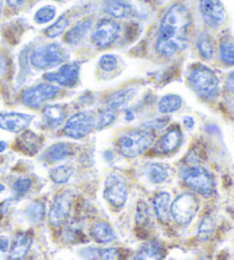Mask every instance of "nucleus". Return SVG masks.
Returning <instances> with one entry per match:
<instances>
[{
	"label": "nucleus",
	"instance_id": "nucleus-46",
	"mask_svg": "<svg viewBox=\"0 0 234 260\" xmlns=\"http://www.w3.org/2000/svg\"><path fill=\"white\" fill-rule=\"evenodd\" d=\"M125 118L127 121H132V120H134L135 118V114L132 110H126V114H125Z\"/></svg>",
	"mask_w": 234,
	"mask_h": 260
},
{
	"label": "nucleus",
	"instance_id": "nucleus-18",
	"mask_svg": "<svg viewBox=\"0 0 234 260\" xmlns=\"http://www.w3.org/2000/svg\"><path fill=\"white\" fill-rule=\"evenodd\" d=\"M67 109L62 104L46 105L43 109V122L47 128L55 129L64 122Z\"/></svg>",
	"mask_w": 234,
	"mask_h": 260
},
{
	"label": "nucleus",
	"instance_id": "nucleus-31",
	"mask_svg": "<svg viewBox=\"0 0 234 260\" xmlns=\"http://www.w3.org/2000/svg\"><path fill=\"white\" fill-rule=\"evenodd\" d=\"M216 229V220L212 215H207L202 218L198 227V238L201 241H207L214 234Z\"/></svg>",
	"mask_w": 234,
	"mask_h": 260
},
{
	"label": "nucleus",
	"instance_id": "nucleus-39",
	"mask_svg": "<svg viewBox=\"0 0 234 260\" xmlns=\"http://www.w3.org/2000/svg\"><path fill=\"white\" fill-rule=\"evenodd\" d=\"M32 188V180L27 177L17 178L13 184V192L16 198H22Z\"/></svg>",
	"mask_w": 234,
	"mask_h": 260
},
{
	"label": "nucleus",
	"instance_id": "nucleus-30",
	"mask_svg": "<svg viewBox=\"0 0 234 260\" xmlns=\"http://www.w3.org/2000/svg\"><path fill=\"white\" fill-rule=\"evenodd\" d=\"M45 203L41 201L31 202L25 209V217L32 224H39L45 217Z\"/></svg>",
	"mask_w": 234,
	"mask_h": 260
},
{
	"label": "nucleus",
	"instance_id": "nucleus-20",
	"mask_svg": "<svg viewBox=\"0 0 234 260\" xmlns=\"http://www.w3.org/2000/svg\"><path fill=\"white\" fill-rule=\"evenodd\" d=\"M135 95H136V89H134V88H125V89L115 91L107 99L106 108L116 112V111L126 108Z\"/></svg>",
	"mask_w": 234,
	"mask_h": 260
},
{
	"label": "nucleus",
	"instance_id": "nucleus-38",
	"mask_svg": "<svg viewBox=\"0 0 234 260\" xmlns=\"http://www.w3.org/2000/svg\"><path fill=\"white\" fill-rule=\"evenodd\" d=\"M56 16V8L54 6H44L39 8L35 14V21L38 24H46L53 21Z\"/></svg>",
	"mask_w": 234,
	"mask_h": 260
},
{
	"label": "nucleus",
	"instance_id": "nucleus-3",
	"mask_svg": "<svg viewBox=\"0 0 234 260\" xmlns=\"http://www.w3.org/2000/svg\"><path fill=\"white\" fill-rule=\"evenodd\" d=\"M189 82L196 95L203 100H213L218 92L219 81L212 69L198 64L191 69Z\"/></svg>",
	"mask_w": 234,
	"mask_h": 260
},
{
	"label": "nucleus",
	"instance_id": "nucleus-37",
	"mask_svg": "<svg viewBox=\"0 0 234 260\" xmlns=\"http://www.w3.org/2000/svg\"><path fill=\"white\" fill-rule=\"evenodd\" d=\"M79 224H80V222H77L74 220L68 222V225L64 230V236L69 242L76 243L78 240H81V236H83L82 230Z\"/></svg>",
	"mask_w": 234,
	"mask_h": 260
},
{
	"label": "nucleus",
	"instance_id": "nucleus-22",
	"mask_svg": "<svg viewBox=\"0 0 234 260\" xmlns=\"http://www.w3.org/2000/svg\"><path fill=\"white\" fill-rule=\"evenodd\" d=\"M72 146L67 143H56L50 145L44 153V160L49 164H56L72 155Z\"/></svg>",
	"mask_w": 234,
	"mask_h": 260
},
{
	"label": "nucleus",
	"instance_id": "nucleus-11",
	"mask_svg": "<svg viewBox=\"0 0 234 260\" xmlns=\"http://www.w3.org/2000/svg\"><path fill=\"white\" fill-rule=\"evenodd\" d=\"M121 27L119 23L111 18H103L98 21L92 31L93 44L100 49H105L118 39Z\"/></svg>",
	"mask_w": 234,
	"mask_h": 260
},
{
	"label": "nucleus",
	"instance_id": "nucleus-1",
	"mask_svg": "<svg viewBox=\"0 0 234 260\" xmlns=\"http://www.w3.org/2000/svg\"><path fill=\"white\" fill-rule=\"evenodd\" d=\"M191 14L181 4L168 9L159 26L156 49L163 57H171L186 48L190 39Z\"/></svg>",
	"mask_w": 234,
	"mask_h": 260
},
{
	"label": "nucleus",
	"instance_id": "nucleus-33",
	"mask_svg": "<svg viewBox=\"0 0 234 260\" xmlns=\"http://www.w3.org/2000/svg\"><path fill=\"white\" fill-rule=\"evenodd\" d=\"M196 48H198L200 56L203 59H210L214 56V45L208 35H200L198 43H196Z\"/></svg>",
	"mask_w": 234,
	"mask_h": 260
},
{
	"label": "nucleus",
	"instance_id": "nucleus-9",
	"mask_svg": "<svg viewBox=\"0 0 234 260\" xmlns=\"http://www.w3.org/2000/svg\"><path fill=\"white\" fill-rule=\"evenodd\" d=\"M96 127L95 115L87 111L78 112L70 117L64 124L63 133L67 137L80 139L90 135Z\"/></svg>",
	"mask_w": 234,
	"mask_h": 260
},
{
	"label": "nucleus",
	"instance_id": "nucleus-48",
	"mask_svg": "<svg viewBox=\"0 0 234 260\" xmlns=\"http://www.w3.org/2000/svg\"><path fill=\"white\" fill-rule=\"evenodd\" d=\"M5 191V186L3 184H0V193H3Z\"/></svg>",
	"mask_w": 234,
	"mask_h": 260
},
{
	"label": "nucleus",
	"instance_id": "nucleus-49",
	"mask_svg": "<svg viewBox=\"0 0 234 260\" xmlns=\"http://www.w3.org/2000/svg\"><path fill=\"white\" fill-rule=\"evenodd\" d=\"M196 260H208L207 258H200V259H196Z\"/></svg>",
	"mask_w": 234,
	"mask_h": 260
},
{
	"label": "nucleus",
	"instance_id": "nucleus-19",
	"mask_svg": "<svg viewBox=\"0 0 234 260\" xmlns=\"http://www.w3.org/2000/svg\"><path fill=\"white\" fill-rule=\"evenodd\" d=\"M170 203H171V198L170 194L168 192H160L154 195L152 200V206H153V211L154 215H156L157 219L162 222V224H166V222L169 221L170 219Z\"/></svg>",
	"mask_w": 234,
	"mask_h": 260
},
{
	"label": "nucleus",
	"instance_id": "nucleus-2",
	"mask_svg": "<svg viewBox=\"0 0 234 260\" xmlns=\"http://www.w3.org/2000/svg\"><path fill=\"white\" fill-rule=\"evenodd\" d=\"M153 141V134L149 130L144 128L133 129L121 135L116 142V147L121 155L134 159L147 152L152 146Z\"/></svg>",
	"mask_w": 234,
	"mask_h": 260
},
{
	"label": "nucleus",
	"instance_id": "nucleus-7",
	"mask_svg": "<svg viewBox=\"0 0 234 260\" xmlns=\"http://www.w3.org/2000/svg\"><path fill=\"white\" fill-rule=\"evenodd\" d=\"M103 197L111 207L121 209L128 200V186L123 176L112 173L107 176L104 183Z\"/></svg>",
	"mask_w": 234,
	"mask_h": 260
},
{
	"label": "nucleus",
	"instance_id": "nucleus-6",
	"mask_svg": "<svg viewBox=\"0 0 234 260\" xmlns=\"http://www.w3.org/2000/svg\"><path fill=\"white\" fill-rule=\"evenodd\" d=\"M199 200L192 193H183L170 203V217L177 225L189 226L199 211Z\"/></svg>",
	"mask_w": 234,
	"mask_h": 260
},
{
	"label": "nucleus",
	"instance_id": "nucleus-25",
	"mask_svg": "<svg viewBox=\"0 0 234 260\" xmlns=\"http://www.w3.org/2000/svg\"><path fill=\"white\" fill-rule=\"evenodd\" d=\"M92 25V20H85L77 23L76 25L70 27L67 31V34H65V41L70 45H78L80 41L83 40L88 32H90Z\"/></svg>",
	"mask_w": 234,
	"mask_h": 260
},
{
	"label": "nucleus",
	"instance_id": "nucleus-21",
	"mask_svg": "<svg viewBox=\"0 0 234 260\" xmlns=\"http://www.w3.org/2000/svg\"><path fill=\"white\" fill-rule=\"evenodd\" d=\"M91 235L94 241L100 244L111 243L116 239L114 229L106 221H98L94 224L91 230Z\"/></svg>",
	"mask_w": 234,
	"mask_h": 260
},
{
	"label": "nucleus",
	"instance_id": "nucleus-44",
	"mask_svg": "<svg viewBox=\"0 0 234 260\" xmlns=\"http://www.w3.org/2000/svg\"><path fill=\"white\" fill-rule=\"evenodd\" d=\"M183 124L187 129H192L194 127V119L192 117H185L183 119Z\"/></svg>",
	"mask_w": 234,
	"mask_h": 260
},
{
	"label": "nucleus",
	"instance_id": "nucleus-42",
	"mask_svg": "<svg viewBox=\"0 0 234 260\" xmlns=\"http://www.w3.org/2000/svg\"><path fill=\"white\" fill-rule=\"evenodd\" d=\"M9 245H11V241L6 236H0V251L2 252H8Z\"/></svg>",
	"mask_w": 234,
	"mask_h": 260
},
{
	"label": "nucleus",
	"instance_id": "nucleus-23",
	"mask_svg": "<svg viewBox=\"0 0 234 260\" xmlns=\"http://www.w3.org/2000/svg\"><path fill=\"white\" fill-rule=\"evenodd\" d=\"M81 254L87 260H123V254L116 248H88Z\"/></svg>",
	"mask_w": 234,
	"mask_h": 260
},
{
	"label": "nucleus",
	"instance_id": "nucleus-26",
	"mask_svg": "<svg viewBox=\"0 0 234 260\" xmlns=\"http://www.w3.org/2000/svg\"><path fill=\"white\" fill-rule=\"evenodd\" d=\"M104 11L112 17L125 18L132 14L133 9L125 0H106L104 3Z\"/></svg>",
	"mask_w": 234,
	"mask_h": 260
},
{
	"label": "nucleus",
	"instance_id": "nucleus-28",
	"mask_svg": "<svg viewBox=\"0 0 234 260\" xmlns=\"http://www.w3.org/2000/svg\"><path fill=\"white\" fill-rule=\"evenodd\" d=\"M145 174H147L148 179L152 184H162L165 183L169 173L165 166L161 164H150L145 168Z\"/></svg>",
	"mask_w": 234,
	"mask_h": 260
},
{
	"label": "nucleus",
	"instance_id": "nucleus-12",
	"mask_svg": "<svg viewBox=\"0 0 234 260\" xmlns=\"http://www.w3.org/2000/svg\"><path fill=\"white\" fill-rule=\"evenodd\" d=\"M79 74H80V67L78 63H67L62 64L57 71L44 74V79L53 85L57 83L60 86L71 88L78 83Z\"/></svg>",
	"mask_w": 234,
	"mask_h": 260
},
{
	"label": "nucleus",
	"instance_id": "nucleus-41",
	"mask_svg": "<svg viewBox=\"0 0 234 260\" xmlns=\"http://www.w3.org/2000/svg\"><path fill=\"white\" fill-rule=\"evenodd\" d=\"M169 123V118L163 117V118H156L153 120H150L143 123V128L149 130V132H158V130H161L165 128L167 124Z\"/></svg>",
	"mask_w": 234,
	"mask_h": 260
},
{
	"label": "nucleus",
	"instance_id": "nucleus-14",
	"mask_svg": "<svg viewBox=\"0 0 234 260\" xmlns=\"http://www.w3.org/2000/svg\"><path fill=\"white\" fill-rule=\"evenodd\" d=\"M34 117L20 112H0V129L9 133H20L29 127Z\"/></svg>",
	"mask_w": 234,
	"mask_h": 260
},
{
	"label": "nucleus",
	"instance_id": "nucleus-45",
	"mask_svg": "<svg viewBox=\"0 0 234 260\" xmlns=\"http://www.w3.org/2000/svg\"><path fill=\"white\" fill-rule=\"evenodd\" d=\"M25 0H7V4L13 8H17L24 4Z\"/></svg>",
	"mask_w": 234,
	"mask_h": 260
},
{
	"label": "nucleus",
	"instance_id": "nucleus-13",
	"mask_svg": "<svg viewBox=\"0 0 234 260\" xmlns=\"http://www.w3.org/2000/svg\"><path fill=\"white\" fill-rule=\"evenodd\" d=\"M200 12L204 22L213 27L222 25L226 20V12L221 0H200Z\"/></svg>",
	"mask_w": 234,
	"mask_h": 260
},
{
	"label": "nucleus",
	"instance_id": "nucleus-36",
	"mask_svg": "<svg viewBox=\"0 0 234 260\" xmlns=\"http://www.w3.org/2000/svg\"><path fill=\"white\" fill-rule=\"evenodd\" d=\"M116 114L113 111L109 110L107 108L101 110L97 114L96 118V129H103L111 126L115 121Z\"/></svg>",
	"mask_w": 234,
	"mask_h": 260
},
{
	"label": "nucleus",
	"instance_id": "nucleus-24",
	"mask_svg": "<svg viewBox=\"0 0 234 260\" xmlns=\"http://www.w3.org/2000/svg\"><path fill=\"white\" fill-rule=\"evenodd\" d=\"M17 144L22 152L26 153V154L34 155L41 147L43 138H41L39 135L35 134L34 132H29V130H26V132L23 133L20 136V138H18Z\"/></svg>",
	"mask_w": 234,
	"mask_h": 260
},
{
	"label": "nucleus",
	"instance_id": "nucleus-35",
	"mask_svg": "<svg viewBox=\"0 0 234 260\" xmlns=\"http://www.w3.org/2000/svg\"><path fill=\"white\" fill-rule=\"evenodd\" d=\"M150 210L149 207L145 201H138L137 207H136V212H135V221H136V225L139 227H147L150 224Z\"/></svg>",
	"mask_w": 234,
	"mask_h": 260
},
{
	"label": "nucleus",
	"instance_id": "nucleus-29",
	"mask_svg": "<svg viewBox=\"0 0 234 260\" xmlns=\"http://www.w3.org/2000/svg\"><path fill=\"white\" fill-rule=\"evenodd\" d=\"M74 174V168L71 165H60L57 167H54L53 169L49 171V177L51 182L55 184L62 185L67 184Z\"/></svg>",
	"mask_w": 234,
	"mask_h": 260
},
{
	"label": "nucleus",
	"instance_id": "nucleus-16",
	"mask_svg": "<svg viewBox=\"0 0 234 260\" xmlns=\"http://www.w3.org/2000/svg\"><path fill=\"white\" fill-rule=\"evenodd\" d=\"M34 243V235L26 232H20L11 242L8 249L9 260H23L29 253Z\"/></svg>",
	"mask_w": 234,
	"mask_h": 260
},
{
	"label": "nucleus",
	"instance_id": "nucleus-15",
	"mask_svg": "<svg viewBox=\"0 0 234 260\" xmlns=\"http://www.w3.org/2000/svg\"><path fill=\"white\" fill-rule=\"evenodd\" d=\"M183 141V133L180 127H171L162 135L154 145V151L159 154H169L181 146Z\"/></svg>",
	"mask_w": 234,
	"mask_h": 260
},
{
	"label": "nucleus",
	"instance_id": "nucleus-50",
	"mask_svg": "<svg viewBox=\"0 0 234 260\" xmlns=\"http://www.w3.org/2000/svg\"><path fill=\"white\" fill-rule=\"evenodd\" d=\"M27 260H36V259H34V258H30V259H27Z\"/></svg>",
	"mask_w": 234,
	"mask_h": 260
},
{
	"label": "nucleus",
	"instance_id": "nucleus-10",
	"mask_svg": "<svg viewBox=\"0 0 234 260\" xmlns=\"http://www.w3.org/2000/svg\"><path fill=\"white\" fill-rule=\"evenodd\" d=\"M60 94V88L49 82H43L39 85L27 88L22 92V103L30 109H39L41 105L57 97Z\"/></svg>",
	"mask_w": 234,
	"mask_h": 260
},
{
	"label": "nucleus",
	"instance_id": "nucleus-34",
	"mask_svg": "<svg viewBox=\"0 0 234 260\" xmlns=\"http://www.w3.org/2000/svg\"><path fill=\"white\" fill-rule=\"evenodd\" d=\"M69 26V20L67 16H61L57 21H55L53 24L49 25L45 30V35L48 38H56L61 35H63V32L68 29Z\"/></svg>",
	"mask_w": 234,
	"mask_h": 260
},
{
	"label": "nucleus",
	"instance_id": "nucleus-47",
	"mask_svg": "<svg viewBox=\"0 0 234 260\" xmlns=\"http://www.w3.org/2000/svg\"><path fill=\"white\" fill-rule=\"evenodd\" d=\"M7 147H8V144L6 142L0 141V153H3V152L6 151Z\"/></svg>",
	"mask_w": 234,
	"mask_h": 260
},
{
	"label": "nucleus",
	"instance_id": "nucleus-32",
	"mask_svg": "<svg viewBox=\"0 0 234 260\" xmlns=\"http://www.w3.org/2000/svg\"><path fill=\"white\" fill-rule=\"evenodd\" d=\"M219 58L226 65H234V41L225 38L219 45Z\"/></svg>",
	"mask_w": 234,
	"mask_h": 260
},
{
	"label": "nucleus",
	"instance_id": "nucleus-4",
	"mask_svg": "<svg viewBox=\"0 0 234 260\" xmlns=\"http://www.w3.org/2000/svg\"><path fill=\"white\" fill-rule=\"evenodd\" d=\"M181 178L192 192L209 198L215 192V180L212 174L201 166H191L182 169Z\"/></svg>",
	"mask_w": 234,
	"mask_h": 260
},
{
	"label": "nucleus",
	"instance_id": "nucleus-40",
	"mask_svg": "<svg viewBox=\"0 0 234 260\" xmlns=\"http://www.w3.org/2000/svg\"><path fill=\"white\" fill-rule=\"evenodd\" d=\"M98 64H100V68L103 70V71L111 72L118 67V58L112 54H105L100 58Z\"/></svg>",
	"mask_w": 234,
	"mask_h": 260
},
{
	"label": "nucleus",
	"instance_id": "nucleus-43",
	"mask_svg": "<svg viewBox=\"0 0 234 260\" xmlns=\"http://www.w3.org/2000/svg\"><path fill=\"white\" fill-rule=\"evenodd\" d=\"M226 88L228 91L234 94V71L228 74V77L226 79Z\"/></svg>",
	"mask_w": 234,
	"mask_h": 260
},
{
	"label": "nucleus",
	"instance_id": "nucleus-17",
	"mask_svg": "<svg viewBox=\"0 0 234 260\" xmlns=\"http://www.w3.org/2000/svg\"><path fill=\"white\" fill-rule=\"evenodd\" d=\"M165 253V247L160 241L151 240L138 249L132 260H163Z\"/></svg>",
	"mask_w": 234,
	"mask_h": 260
},
{
	"label": "nucleus",
	"instance_id": "nucleus-8",
	"mask_svg": "<svg viewBox=\"0 0 234 260\" xmlns=\"http://www.w3.org/2000/svg\"><path fill=\"white\" fill-rule=\"evenodd\" d=\"M73 201L74 193L71 189H65L58 195H56L48 212V219L51 226L55 229H60V227L67 224L70 215H71Z\"/></svg>",
	"mask_w": 234,
	"mask_h": 260
},
{
	"label": "nucleus",
	"instance_id": "nucleus-27",
	"mask_svg": "<svg viewBox=\"0 0 234 260\" xmlns=\"http://www.w3.org/2000/svg\"><path fill=\"white\" fill-rule=\"evenodd\" d=\"M182 106V97L175 94L162 96L158 103V110L161 114H170L179 111Z\"/></svg>",
	"mask_w": 234,
	"mask_h": 260
},
{
	"label": "nucleus",
	"instance_id": "nucleus-5",
	"mask_svg": "<svg viewBox=\"0 0 234 260\" xmlns=\"http://www.w3.org/2000/svg\"><path fill=\"white\" fill-rule=\"evenodd\" d=\"M68 54L57 44H46L36 47L30 55V63L38 70H48L64 63Z\"/></svg>",
	"mask_w": 234,
	"mask_h": 260
}]
</instances>
